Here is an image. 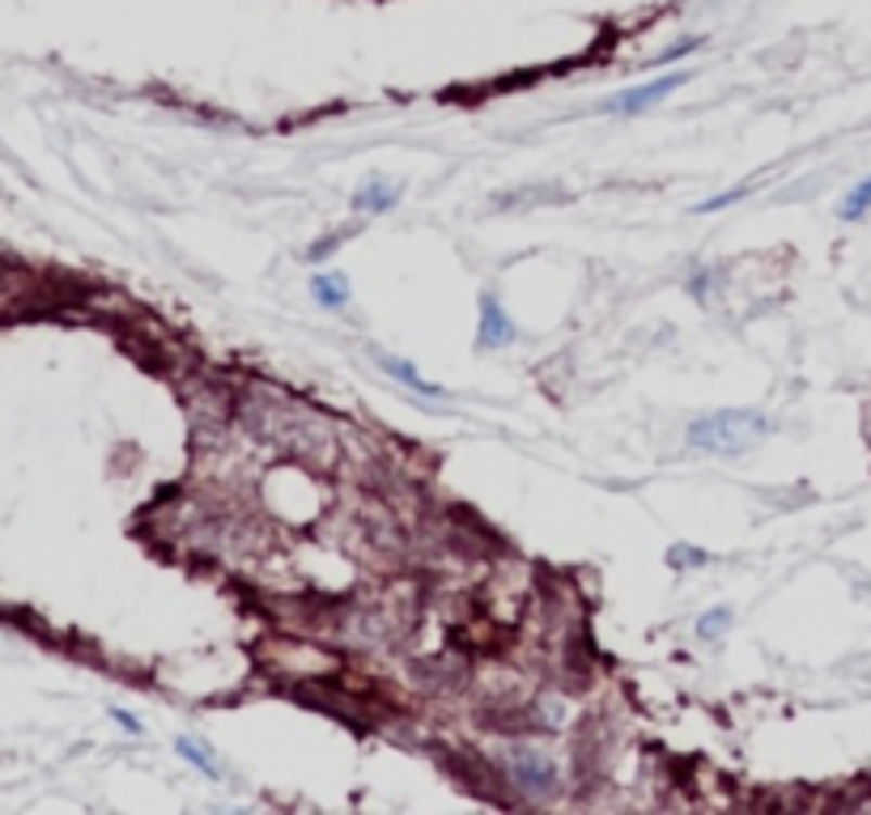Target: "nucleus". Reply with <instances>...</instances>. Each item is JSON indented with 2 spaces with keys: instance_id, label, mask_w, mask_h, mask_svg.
<instances>
[{
  "instance_id": "nucleus-1",
  "label": "nucleus",
  "mask_w": 871,
  "mask_h": 815,
  "mask_svg": "<svg viewBox=\"0 0 871 815\" xmlns=\"http://www.w3.org/2000/svg\"><path fill=\"white\" fill-rule=\"evenodd\" d=\"M769 438V421L748 407H722L689 425V447L706 455H744Z\"/></svg>"
},
{
  "instance_id": "nucleus-2",
  "label": "nucleus",
  "mask_w": 871,
  "mask_h": 815,
  "mask_svg": "<svg viewBox=\"0 0 871 815\" xmlns=\"http://www.w3.org/2000/svg\"><path fill=\"white\" fill-rule=\"evenodd\" d=\"M507 768L527 794H553V786H558V764L549 761L545 752H536V748H511Z\"/></svg>"
},
{
  "instance_id": "nucleus-3",
  "label": "nucleus",
  "mask_w": 871,
  "mask_h": 815,
  "mask_svg": "<svg viewBox=\"0 0 871 815\" xmlns=\"http://www.w3.org/2000/svg\"><path fill=\"white\" fill-rule=\"evenodd\" d=\"M689 81V73H667L659 81H646V86H633V90H625V94H616V99L604 102V111L609 115H638V111H646V106H655V102H664L676 86H684Z\"/></svg>"
},
{
  "instance_id": "nucleus-4",
  "label": "nucleus",
  "mask_w": 871,
  "mask_h": 815,
  "mask_svg": "<svg viewBox=\"0 0 871 815\" xmlns=\"http://www.w3.org/2000/svg\"><path fill=\"white\" fill-rule=\"evenodd\" d=\"M476 345L481 349H507L514 345V323L507 319V310L498 306V298H481V327H476Z\"/></svg>"
},
{
  "instance_id": "nucleus-5",
  "label": "nucleus",
  "mask_w": 871,
  "mask_h": 815,
  "mask_svg": "<svg viewBox=\"0 0 871 815\" xmlns=\"http://www.w3.org/2000/svg\"><path fill=\"white\" fill-rule=\"evenodd\" d=\"M310 294H315V302L323 306V310H345L349 298H354L345 272H319V276H310Z\"/></svg>"
},
{
  "instance_id": "nucleus-6",
  "label": "nucleus",
  "mask_w": 871,
  "mask_h": 815,
  "mask_svg": "<svg viewBox=\"0 0 871 815\" xmlns=\"http://www.w3.org/2000/svg\"><path fill=\"white\" fill-rule=\"evenodd\" d=\"M379 365H383V370H387L392 378H400L405 387H412L417 396H430V400H438V396H443V387H438V383H425V378L417 374V365L400 361V357H387V353H383V357H379Z\"/></svg>"
},
{
  "instance_id": "nucleus-7",
  "label": "nucleus",
  "mask_w": 871,
  "mask_h": 815,
  "mask_svg": "<svg viewBox=\"0 0 871 815\" xmlns=\"http://www.w3.org/2000/svg\"><path fill=\"white\" fill-rule=\"evenodd\" d=\"M396 200H400V187H396V183H366L358 196H354V208H358V212H387Z\"/></svg>"
},
{
  "instance_id": "nucleus-8",
  "label": "nucleus",
  "mask_w": 871,
  "mask_h": 815,
  "mask_svg": "<svg viewBox=\"0 0 871 815\" xmlns=\"http://www.w3.org/2000/svg\"><path fill=\"white\" fill-rule=\"evenodd\" d=\"M175 748H179V756H183V761L196 764L205 777H221V764L213 761V748H208L205 739H192V735H183Z\"/></svg>"
},
{
  "instance_id": "nucleus-9",
  "label": "nucleus",
  "mask_w": 871,
  "mask_h": 815,
  "mask_svg": "<svg viewBox=\"0 0 871 815\" xmlns=\"http://www.w3.org/2000/svg\"><path fill=\"white\" fill-rule=\"evenodd\" d=\"M868 208H871V174L863 179V183H859V187H850V196L842 200V217H846V221H855V217H863Z\"/></svg>"
},
{
  "instance_id": "nucleus-10",
  "label": "nucleus",
  "mask_w": 871,
  "mask_h": 815,
  "mask_svg": "<svg viewBox=\"0 0 871 815\" xmlns=\"http://www.w3.org/2000/svg\"><path fill=\"white\" fill-rule=\"evenodd\" d=\"M727 624H731V611H727V608L706 611V616H702V620H697V637H706V642H715V637H722V633H727Z\"/></svg>"
},
{
  "instance_id": "nucleus-11",
  "label": "nucleus",
  "mask_w": 871,
  "mask_h": 815,
  "mask_svg": "<svg viewBox=\"0 0 871 815\" xmlns=\"http://www.w3.org/2000/svg\"><path fill=\"white\" fill-rule=\"evenodd\" d=\"M753 187H731V192H722V196H710L706 204H697V212H718V208H727L731 200H744Z\"/></svg>"
},
{
  "instance_id": "nucleus-12",
  "label": "nucleus",
  "mask_w": 871,
  "mask_h": 815,
  "mask_svg": "<svg viewBox=\"0 0 871 815\" xmlns=\"http://www.w3.org/2000/svg\"><path fill=\"white\" fill-rule=\"evenodd\" d=\"M667 560H671V565H702L706 553H689V544H676V548L667 553Z\"/></svg>"
},
{
  "instance_id": "nucleus-13",
  "label": "nucleus",
  "mask_w": 871,
  "mask_h": 815,
  "mask_svg": "<svg viewBox=\"0 0 871 815\" xmlns=\"http://www.w3.org/2000/svg\"><path fill=\"white\" fill-rule=\"evenodd\" d=\"M115 717H119V726H124V730H132V735H137V730H141V722H137V717H132V713L115 710Z\"/></svg>"
}]
</instances>
